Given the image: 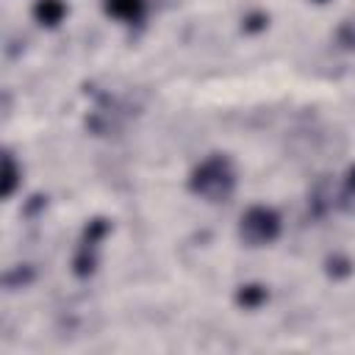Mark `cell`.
<instances>
[{
	"label": "cell",
	"instance_id": "cell-14",
	"mask_svg": "<svg viewBox=\"0 0 355 355\" xmlns=\"http://www.w3.org/2000/svg\"><path fill=\"white\" fill-rule=\"evenodd\" d=\"M347 189L349 191H355V164L349 166V172H347Z\"/></svg>",
	"mask_w": 355,
	"mask_h": 355
},
{
	"label": "cell",
	"instance_id": "cell-8",
	"mask_svg": "<svg viewBox=\"0 0 355 355\" xmlns=\"http://www.w3.org/2000/svg\"><path fill=\"white\" fill-rule=\"evenodd\" d=\"M324 269H327V275H330L333 280H344V277L352 275V261L344 258V255H330V258L324 261Z\"/></svg>",
	"mask_w": 355,
	"mask_h": 355
},
{
	"label": "cell",
	"instance_id": "cell-7",
	"mask_svg": "<svg viewBox=\"0 0 355 355\" xmlns=\"http://www.w3.org/2000/svg\"><path fill=\"white\" fill-rule=\"evenodd\" d=\"M17 186H19V169L11 158V153H6L3 155V197H11L17 191Z\"/></svg>",
	"mask_w": 355,
	"mask_h": 355
},
{
	"label": "cell",
	"instance_id": "cell-1",
	"mask_svg": "<svg viewBox=\"0 0 355 355\" xmlns=\"http://www.w3.org/2000/svg\"><path fill=\"white\" fill-rule=\"evenodd\" d=\"M189 189L197 197H205L208 202H219L227 200L236 189V169L230 164L227 155H208L200 166H194L191 178H189Z\"/></svg>",
	"mask_w": 355,
	"mask_h": 355
},
{
	"label": "cell",
	"instance_id": "cell-9",
	"mask_svg": "<svg viewBox=\"0 0 355 355\" xmlns=\"http://www.w3.org/2000/svg\"><path fill=\"white\" fill-rule=\"evenodd\" d=\"M105 233H108V222L97 216V219H92V222L83 227V244L97 247V241H100V239H105Z\"/></svg>",
	"mask_w": 355,
	"mask_h": 355
},
{
	"label": "cell",
	"instance_id": "cell-11",
	"mask_svg": "<svg viewBox=\"0 0 355 355\" xmlns=\"http://www.w3.org/2000/svg\"><path fill=\"white\" fill-rule=\"evenodd\" d=\"M336 42L347 50H355V19H344L336 31Z\"/></svg>",
	"mask_w": 355,
	"mask_h": 355
},
{
	"label": "cell",
	"instance_id": "cell-13",
	"mask_svg": "<svg viewBox=\"0 0 355 355\" xmlns=\"http://www.w3.org/2000/svg\"><path fill=\"white\" fill-rule=\"evenodd\" d=\"M47 202V197H42V194H36V197H31V202H28V208H25V214H36L42 205Z\"/></svg>",
	"mask_w": 355,
	"mask_h": 355
},
{
	"label": "cell",
	"instance_id": "cell-2",
	"mask_svg": "<svg viewBox=\"0 0 355 355\" xmlns=\"http://www.w3.org/2000/svg\"><path fill=\"white\" fill-rule=\"evenodd\" d=\"M280 214L275 208H266V205H252L241 214V222H239V236L252 244V247H261V244H269L280 236Z\"/></svg>",
	"mask_w": 355,
	"mask_h": 355
},
{
	"label": "cell",
	"instance_id": "cell-15",
	"mask_svg": "<svg viewBox=\"0 0 355 355\" xmlns=\"http://www.w3.org/2000/svg\"><path fill=\"white\" fill-rule=\"evenodd\" d=\"M313 3H324V0H313Z\"/></svg>",
	"mask_w": 355,
	"mask_h": 355
},
{
	"label": "cell",
	"instance_id": "cell-12",
	"mask_svg": "<svg viewBox=\"0 0 355 355\" xmlns=\"http://www.w3.org/2000/svg\"><path fill=\"white\" fill-rule=\"evenodd\" d=\"M266 22H269V17H266L263 11H250V14L241 19V28H244L247 33H261V31L266 28Z\"/></svg>",
	"mask_w": 355,
	"mask_h": 355
},
{
	"label": "cell",
	"instance_id": "cell-4",
	"mask_svg": "<svg viewBox=\"0 0 355 355\" xmlns=\"http://www.w3.org/2000/svg\"><path fill=\"white\" fill-rule=\"evenodd\" d=\"M67 17V3L64 0H36L33 3V19L44 28H55Z\"/></svg>",
	"mask_w": 355,
	"mask_h": 355
},
{
	"label": "cell",
	"instance_id": "cell-10",
	"mask_svg": "<svg viewBox=\"0 0 355 355\" xmlns=\"http://www.w3.org/2000/svg\"><path fill=\"white\" fill-rule=\"evenodd\" d=\"M31 277H33V269L31 266H17V269L6 272L3 283H6V288H22L25 283H31Z\"/></svg>",
	"mask_w": 355,
	"mask_h": 355
},
{
	"label": "cell",
	"instance_id": "cell-6",
	"mask_svg": "<svg viewBox=\"0 0 355 355\" xmlns=\"http://www.w3.org/2000/svg\"><path fill=\"white\" fill-rule=\"evenodd\" d=\"M94 269H97L94 247H89V244L80 241V247H78V252H75V258H72V272H75L78 277H89V275H94Z\"/></svg>",
	"mask_w": 355,
	"mask_h": 355
},
{
	"label": "cell",
	"instance_id": "cell-3",
	"mask_svg": "<svg viewBox=\"0 0 355 355\" xmlns=\"http://www.w3.org/2000/svg\"><path fill=\"white\" fill-rule=\"evenodd\" d=\"M105 14L125 19V22H139L147 11V0H103Z\"/></svg>",
	"mask_w": 355,
	"mask_h": 355
},
{
	"label": "cell",
	"instance_id": "cell-5",
	"mask_svg": "<svg viewBox=\"0 0 355 355\" xmlns=\"http://www.w3.org/2000/svg\"><path fill=\"white\" fill-rule=\"evenodd\" d=\"M266 300H269V291H266V286H261V283H244V286L236 288V302H239L241 308H247V311L261 308Z\"/></svg>",
	"mask_w": 355,
	"mask_h": 355
}]
</instances>
